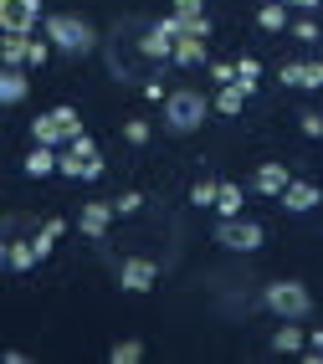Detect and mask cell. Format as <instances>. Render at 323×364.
<instances>
[{
    "mask_svg": "<svg viewBox=\"0 0 323 364\" xmlns=\"http://www.w3.org/2000/svg\"><path fill=\"white\" fill-rule=\"evenodd\" d=\"M252 185L262 190V196H282V190L292 185V175H287V164H257Z\"/></svg>",
    "mask_w": 323,
    "mask_h": 364,
    "instance_id": "9c48e42d",
    "label": "cell"
},
{
    "mask_svg": "<svg viewBox=\"0 0 323 364\" xmlns=\"http://www.w3.org/2000/svg\"><path fill=\"white\" fill-rule=\"evenodd\" d=\"M57 169V154H52V144H36V149L26 154V175L31 180H41V175H52Z\"/></svg>",
    "mask_w": 323,
    "mask_h": 364,
    "instance_id": "5bb4252c",
    "label": "cell"
},
{
    "mask_svg": "<svg viewBox=\"0 0 323 364\" xmlns=\"http://www.w3.org/2000/svg\"><path fill=\"white\" fill-rule=\"evenodd\" d=\"M297 129H303L308 139H323V113H303V118H297Z\"/></svg>",
    "mask_w": 323,
    "mask_h": 364,
    "instance_id": "83f0119b",
    "label": "cell"
},
{
    "mask_svg": "<svg viewBox=\"0 0 323 364\" xmlns=\"http://www.w3.org/2000/svg\"><path fill=\"white\" fill-rule=\"evenodd\" d=\"M46 41L52 46H62V52H72V57H88L92 46H97V31L88 26V21H78V16H46Z\"/></svg>",
    "mask_w": 323,
    "mask_h": 364,
    "instance_id": "7a4b0ae2",
    "label": "cell"
},
{
    "mask_svg": "<svg viewBox=\"0 0 323 364\" xmlns=\"http://www.w3.org/2000/svg\"><path fill=\"white\" fill-rule=\"evenodd\" d=\"M139 205H144V196H139V190H129V196H118V200H113V210H118V215H134Z\"/></svg>",
    "mask_w": 323,
    "mask_h": 364,
    "instance_id": "f1b7e54d",
    "label": "cell"
},
{
    "mask_svg": "<svg viewBox=\"0 0 323 364\" xmlns=\"http://www.w3.org/2000/svg\"><path fill=\"white\" fill-rule=\"evenodd\" d=\"M41 257H36V247L31 241H6V267L11 272H26V267H36Z\"/></svg>",
    "mask_w": 323,
    "mask_h": 364,
    "instance_id": "4fadbf2b",
    "label": "cell"
},
{
    "mask_svg": "<svg viewBox=\"0 0 323 364\" xmlns=\"http://www.w3.org/2000/svg\"><path fill=\"white\" fill-rule=\"evenodd\" d=\"M175 16H201V0H175Z\"/></svg>",
    "mask_w": 323,
    "mask_h": 364,
    "instance_id": "d6a6232c",
    "label": "cell"
},
{
    "mask_svg": "<svg viewBox=\"0 0 323 364\" xmlns=\"http://www.w3.org/2000/svg\"><path fill=\"white\" fill-rule=\"evenodd\" d=\"M31 144H52V149H57V144H67V134L57 129V118H52V113H41L36 124H31Z\"/></svg>",
    "mask_w": 323,
    "mask_h": 364,
    "instance_id": "2e32d148",
    "label": "cell"
},
{
    "mask_svg": "<svg viewBox=\"0 0 323 364\" xmlns=\"http://www.w3.org/2000/svg\"><path fill=\"white\" fill-rule=\"evenodd\" d=\"M67 149H72V154H78L83 164H88V159H97V144H92L88 134H78V139H72V144H67Z\"/></svg>",
    "mask_w": 323,
    "mask_h": 364,
    "instance_id": "cb8c5ba5",
    "label": "cell"
},
{
    "mask_svg": "<svg viewBox=\"0 0 323 364\" xmlns=\"http://www.w3.org/2000/svg\"><path fill=\"white\" fill-rule=\"evenodd\" d=\"M31 52V31H6V41H0V62L6 67H21Z\"/></svg>",
    "mask_w": 323,
    "mask_h": 364,
    "instance_id": "8fae6325",
    "label": "cell"
},
{
    "mask_svg": "<svg viewBox=\"0 0 323 364\" xmlns=\"http://www.w3.org/2000/svg\"><path fill=\"white\" fill-rule=\"evenodd\" d=\"M257 26H262V31H287V11H282V6H262V11H257Z\"/></svg>",
    "mask_w": 323,
    "mask_h": 364,
    "instance_id": "d6986e66",
    "label": "cell"
},
{
    "mask_svg": "<svg viewBox=\"0 0 323 364\" xmlns=\"http://www.w3.org/2000/svg\"><path fill=\"white\" fill-rule=\"evenodd\" d=\"M272 349H277V354H297V349H303V328H277V333H272Z\"/></svg>",
    "mask_w": 323,
    "mask_h": 364,
    "instance_id": "ac0fdd59",
    "label": "cell"
},
{
    "mask_svg": "<svg viewBox=\"0 0 323 364\" xmlns=\"http://www.w3.org/2000/svg\"><path fill=\"white\" fill-rule=\"evenodd\" d=\"M46 57H52V41L41 36V41H31V52H26V67H41Z\"/></svg>",
    "mask_w": 323,
    "mask_h": 364,
    "instance_id": "4316f807",
    "label": "cell"
},
{
    "mask_svg": "<svg viewBox=\"0 0 323 364\" xmlns=\"http://www.w3.org/2000/svg\"><path fill=\"white\" fill-rule=\"evenodd\" d=\"M206 113H211V98H206V92L180 87V92H169V98H164V129H169V134H195V129L206 124Z\"/></svg>",
    "mask_w": 323,
    "mask_h": 364,
    "instance_id": "6da1fadb",
    "label": "cell"
},
{
    "mask_svg": "<svg viewBox=\"0 0 323 364\" xmlns=\"http://www.w3.org/2000/svg\"><path fill=\"white\" fill-rule=\"evenodd\" d=\"M201 57H206V36H190V31H185V36L175 41V62H180V67H195Z\"/></svg>",
    "mask_w": 323,
    "mask_h": 364,
    "instance_id": "9a60e30c",
    "label": "cell"
},
{
    "mask_svg": "<svg viewBox=\"0 0 323 364\" xmlns=\"http://www.w3.org/2000/svg\"><path fill=\"white\" fill-rule=\"evenodd\" d=\"M216 247H226V252H257V247H262V226L246 221V215H221Z\"/></svg>",
    "mask_w": 323,
    "mask_h": 364,
    "instance_id": "277c9868",
    "label": "cell"
},
{
    "mask_svg": "<svg viewBox=\"0 0 323 364\" xmlns=\"http://www.w3.org/2000/svg\"><path fill=\"white\" fill-rule=\"evenodd\" d=\"M211 82H221V87L236 82V62H211Z\"/></svg>",
    "mask_w": 323,
    "mask_h": 364,
    "instance_id": "484cf974",
    "label": "cell"
},
{
    "mask_svg": "<svg viewBox=\"0 0 323 364\" xmlns=\"http://www.w3.org/2000/svg\"><path fill=\"white\" fill-rule=\"evenodd\" d=\"M282 82H287V87H303V62H287V67H282Z\"/></svg>",
    "mask_w": 323,
    "mask_h": 364,
    "instance_id": "4dcf8cb0",
    "label": "cell"
},
{
    "mask_svg": "<svg viewBox=\"0 0 323 364\" xmlns=\"http://www.w3.org/2000/svg\"><path fill=\"white\" fill-rule=\"evenodd\" d=\"M292 36L297 41H318V26H313V21H292Z\"/></svg>",
    "mask_w": 323,
    "mask_h": 364,
    "instance_id": "1f68e13d",
    "label": "cell"
},
{
    "mask_svg": "<svg viewBox=\"0 0 323 364\" xmlns=\"http://www.w3.org/2000/svg\"><path fill=\"white\" fill-rule=\"evenodd\" d=\"M252 92H257V82H226V87L216 92V108L226 113V118H236V113H241V103L252 98Z\"/></svg>",
    "mask_w": 323,
    "mask_h": 364,
    "instance_id": "30bf717a",
    "label": "cell"
},
{
    "mask_svg": "<svg viewBox=\"0 0 323 364\" xmlns=\"http://www.w3.org/2000/svg\"><path fill=\"white\" fill-rule=\"evenodd\" d=\"M139 52H144V57H159V62H164V57L175 62V41H169V36H164V31L154 26V31H149V36L139 41Z\"/></svg>",
    "mask_w": 323,
    "mask_h": 364,
    "instance_id": "e0dca14e",
    "label": "cell"
},
{
    "mask_svg": "<svg viewBox=\"0 0 323 364\" xmlns=\"http://www.w3.org/2000/svg\"><path fill=\"white\" fill-rule=\"evenodd\" d=\"M287 6H297V11H313V6H318V0H287Z\"/></svg>",
    "mask_w": 323,
    "mask_h": 364,
    "instance_id": "836d02e7",
    "label": "cell"
},
{
    "mask_svg": "<svg viewBox=\"0 0 323 364\" xmlns=\"http://www.w3.org/2000/svg\"><path fill=\"white\" fill-rule=\"evenodd\" d=\"M267 308L277 313V318L297 323V318H308V313H313V293L303 282H272L267 287Z\"/></svg>",
    "mask_w": 323,
    "mask_h": 364,
    "instance_id": "3957f363",
    "label": "cell"
},
{
    "mask_svg": "<svg viewBox=\"0 0 323 364\" xmlns=\"http://www.w3.org/2000/svg\"><path fill=\"white\" fill-rule=\"evenodd\" d=\"M154 282H159V267L149 257H129L118 267V287H123V293H149Z\"/></svg>",
    "mask_w": 323,
    "mask_h": 364,
    "instance_id": "8992f818",
    "label": "cell"
},
{
    "mask_svg": "<svg viewBox=\"0 0 323 364\" xmlns=\"http://www.w3.org/2000/svg\"><path fill=\"white\" fill-rule=\"evenodd\" d=\"M216 196H221L216 180H195V185H190V205H216Z\"/></svg>",
    "mask_w": 323,
    "mask_h": 364,
    "instance_id": "ffe728a7",
    "label": "cell"
},
{
    "mask_svg": "<svg viewBox=\"0 0 323 364\" xmlns=\"http://www.w3.org/2000/svg\"><path fill=\"white\" fill-rule=\"evenodd\" d=\"M41 0H0V31H36Z\"/></svg>",
    "mask_w": 323,
    "mask_h": 364,
    "instance_id": "5b68a950",
    "label": "cell"
},
{
    "mask_svg": "<svg viewBox=\"0 0 323 364\" xmlns=\"http://www.w3.org/2000/svg\"><path fill=\"white\" fill-rule=\"evenodd\" d=\"M257 77H262V62L257 57H241L236 62V82H257Z\"/></svg>",
    "mask_w": 323,
    "mask_h": 364,
    "instance_id": "603a6c76",
    "label": "cell"
},
{
    "mask_svg": "<svg viewBox=\"0 0 323 364\" xmlns=\"http://www.w3.org/2000/svg\"><path fill=\"white\" fill-rule=\"evenodd\" d=\"M303 87H323V62H303Z\"/></svg>",
    "mask_w": 323,
    "mask_h": 364,
    "instance_id": "f546056e",
    "label": "cell"
},
{
    "mask_svg": "<svg viewBox=\"0 0 323 364\" xmlns=\"http://www.w3.org/2000/svg\"><path fill=\"white\" fill-rule=\"evenodd\" d=\"M113 215H118V210H113V200H92V205H83L78 226H83V236H103Z\"/></svg>",
    "mask_w": 323,
    "mask_h": 364,
    "instance_id": "ba28073f",
    "label": "cell"
},
{
    "mask_svg": "<svg viewBox=\"0 0 323 364\" xmlns=\"http://www.w3.org/2000/svg\"><path fill=\"white\" fill-rule=\"evenodd\" d=\"M144 359V344L139 338H123V344H113V364H139Z\"/></svg>",
    "mask_w": 323,
    "mask_h": 364,
    "instance_id": "7402d4cb",
    "label": "cell"
},
{
    "mask_svg": "<svg viewBox=\"0 0 323 364\" xmlns=\"http://www.w3.org/2000/svg\"><path fill=\"white\" fill-rule=\"evenodd\" d=\"M123 139H129V144H149V124H144V118H129V124H123Z\"/></svg>",
    "mask_w": 323,
    "mask_h": 364,
    "instance_id": "d4e9b609",
    "label": "cell"
},
{
    "mask_svg": "<svg viewBox=\"0 0 323 364\" xmlns=\"http://www.w3.org/2000/svg\"><path fill=\"white\" fill-rule=\"evenodd\" d=\"M282 210H292V215H303V210H313L318 205V185H308V180H292L287 190H282Z\"/></svg>",
    "mask_w": 323,
    "mask_h": 364,
    "instance_id": "52a82bcc",
    "label": "cell"
},
{
    "mask_svg": "<svg viewBox=\"0 0 323 364\" xmlns=\"http://www.w3.org/2000/svg\"><path fill=\"white\" fill-rule=\"evenodd\" d=\"M216 210H221V215H241V190H236V185H221Z\"/></svg>",
    "mask_w": 323,
    "mask_h": 364,
    "instance_id": "44dd1931",
    "label": "cell"
},
{
    "mask_svg": "<svg viewBox=\"0 0 323 364\" xmlns=\"http://www.w3.org/2000/svg\"><path fill=\"white\" fill-rule=\"evenodd\" d=\"M26 72H21V67H6V72H0V103H21V98H26Z\"/></svg>",
    "mask_w": 323,
    "mask_h": 364,
    "instance_id": "7c38bea8",
    "label": "cell"
}]
</instances>
